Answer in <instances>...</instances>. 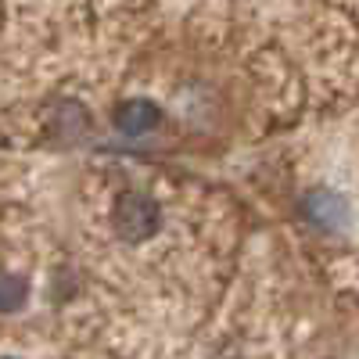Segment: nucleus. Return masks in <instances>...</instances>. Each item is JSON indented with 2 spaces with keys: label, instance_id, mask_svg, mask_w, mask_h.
Masks as SVG:
<instances>
[{
  "label": "nucleus",
  "instance_id": "3",
  "mask_svg": "<svg viewBox=\"0 0 359 359\" xmlns=\"http://www.w3.org/2000/svg\"><path fill=\"white\" fill-rule=\"evenodd\" d=\"M158 108L151 101H144V97H133L126 104H118L115 108V126L123 130L126 137H144V133H151L158 126Z\"/></svg>",
  "mask_w": 359,
  "mask_h": 359
},
{
  "label": "nucleus",
  "instance_id": "1",
  "mask_svg": "<svg viewBox=\"0 0 359 359\" xmlns=\"http://www.w3.org/2000/svg\"><path fill=\"white\" fill-rule=\"evenodd\" d=\"M158 205L147 198V194H123L115 201V212H111V226L115 233H123L126 241H144V237H151L158 230Z\"/></svg>",
  "mask_w": 359,
  "mask_h": 359
},
{
  "label": "nucleus",
  "instance_id": "4",
  "mask_svg": "<svg viewBox=\"0 0 359 359\" xmlns=\"http://www.w3.org/2000/svg\"><path fill=\"white\" fill-rule=\"evenodd\" d=\"M29 298V284L22 277H11V273H0V313H15L25 306Z\"/></svg>",
  "mask_w": 359,
  "mask_h": 359
},
{
  "label": "nucleus",
  "instance_id": "2",
  "mask_svg": "<svg viewBox=\"0 0 359 359\" xmlns=\"http://www.w3.org/2000/svg\"><path fill=\"white\" fill-rule=\"evenodd\" d=\"M302 212H306V219H309L316 230H327V233L348 226V205H345V198L334 194V191H323V187L306 194Z\"/></svg>",
  "mask_w": 359,
  "mask_h": 359
}]
</instances>
